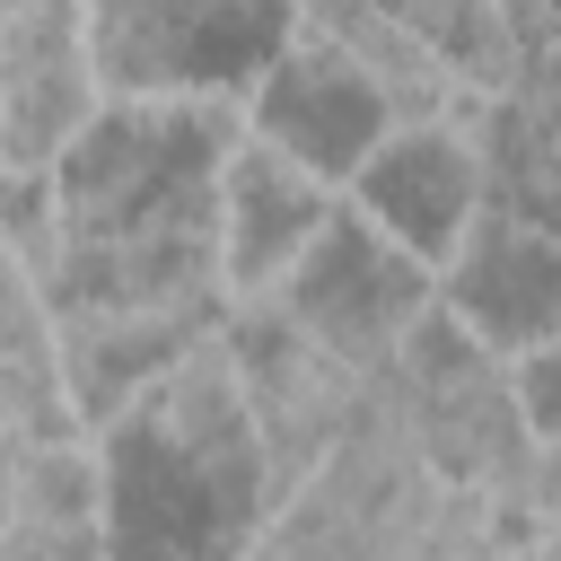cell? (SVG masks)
Returning a JSON list of instances; mask_svg holds the SVG:
<instances>
[{
	"label": "cell",
	"instance_id": "6da1fadb",
	"mask_svg": "<svg viewBox=\"0 0 561 561\" xmlns=\"http://www.w3.org/2000/svg\"><path fill=\"white\" fill-rule=\"evenodd\" d=\"M386 394L403 403V421H412V438H421V465H430L438 482H456L465 500H482V508H491V500L517 482V465L535 456V421H526V403H517L508 359L482 351L438 298H430V316L403 333Z\"/></svg>",
	"mask_w": 561,
	"mask_h": 561
},
{
	"label": "cell",
	"instance_id": "7a4b0ae2",
	"mask_svg": "<svg viewBox=\"0 0 561 561\" xmlns=\"http://www.w3.org/2000/svg\"><path fill=\"white\" fill-rule=\"evenodd\" d=\"M298 0H88L105 96H254Z\"/></svg>",
	"mask_w": 561,
	"mask_h": 561
},
{
	"label": "cell",
	"instance_id": "3957f363",
	"mask_svg": "<svg viewBox=\"0 0 561 561\" xmlns=\"http://www.w3.org/2000/svg\"><path fill=\"white\" fill-rule=\"evenodd\" d=\"M219 333H228V359H237V386H245V412H254V438L272 465V500H289L359 430V412L377 403L386 377L324 351L280 298H237Z\"/></svg>",
	"mask_w": 561,
	"mask_h": 561
},
{
	"label": "cell",
	"instance_id": "277c9868",
	"mask_svg": "<svg viewBox=\"0 0 561 561\" xmlns=\"http://www.w3.org/2000/svg\"><path fill=\"white\" fill-rule=\"evenodd\" d=\"M324 351H342L351 368H368V377H394V351H403V333L430 316V298H438V280H430V263L421 254H403L377 219H359L351 202L333 210V228L307 245V263L272 289Z\"/></svg>",
	"mask_w": 561,
	"mask_h": 561
},
{
	"label": "cell",
	"instance_id": "5b68a950",
	"mask_svg": "<svg viewBox=\"0 0 561 561\" xmlns=\"http://www.w3.org/2000/svg\"><path fill=\"white\" fill-rule=\"evenodd\" d=\"M430 280H438V307L500 359L561 342V237L526 228L500 202L473 210V228L447 245V263Z\"/></svg>",
	"mask_w": 561,
	"mask_h": 561
},
{
	"label": "cell",
	"instance_id": "8992f818",
	"mask_svg": "<svg viewBox=\"0 0 561 561\" xmlns=\"http://www.w3.org/2000/svg\"><path fill=\"white\" fill-rule=\"evenodd\" d=\"M245 131L254 140H272L280 158H298L307 175H324L333 193L368 167V149L394 131V114L377 105V88L324 44V35H289L280 44V61L254 79V96H245Z\"/></svg>",
	"mask_w": 561,
	"mask_h": 561
},
{
	"label": "cell",
	"instance_id": "52a82bcc",
	"mask_svg": "<svg viewBox=\"0 0 561 561\" xmlns=\"http://www.w3.org/2000/svg\"><path fill=\"white\" fill-rule=\"evenodd\" d=\"M342 202L359 210V219H377L403 254H421L430 272L447 263V245L473 228V210L491 202L482 193V149H473V131L447 114V123H394L377 149H368V167L342 184Z\"/></svg>",
	"mask_w": 561,
	"mask_h": 561
},
{
	"label": "cell",
	"instance_id": "ba28073f",
	"mask_svg": "<svg viewBox=\"0 0 561 561\" xmlns=\"http://www.w3.org/2000/svg\"><path fill=\"white\" fill-rule=\"evenodd\" d=\"M342 193L324 175H307L298 158H280L272 140H237L228 167H219V272H228V298H272L307 245L333 228Z\"/></svg>",
	"mask_w": 561,
	"mask_h": 561
},
{
	"label": "cell",
	"instance_id": "9c48e42d",
	"mask_svg": "<svg viewBox=\"0 0 561 561\" xmlns=\"http://www.w3.org/2000/svg\"><path fill=\"white\" fill-rule=\"evenodd\" d=\"M0 421H9V438H70L79 430L53 298L9 245H0Z\"/></svg>",
	"mask_w": 561,
	"mask_h": 561
},
{
	"label": "cell",
	"instance_id": "30bf717a",
	"mask_svg": "<svg viewBox=\"0 0 561 561\" xmlns=\"http://www.w3.org/2000/svg\"><path fill=\"white\" fill-rule=\"evenodd\" d=\"M307 35H324L368 88H377V105L394 114V123H447L456 114V79H447V61L412 35V26H394L377 0H351V9H333V18H316Z\"/></svg>",
	"mask_w": 561,
	"mask_h": 561
},
{
	"label": "cell",
	"instance_id": "8fae6325",
	"mask_svg": "<svg viewBox=\"0 0 561 561\" xmlns=\"http://www.w3.org/2000/svg\"><path fill=\"white\" fill-rule=\"evenodd\" d=\"M456 123L482 149V193L500 210H517L526 228L561 237V131L526 123L508 96H456Z\"/></svg>",
	"mask_w": 561,
	"mask_h": 561
},
{
	"label": "cell",
	"instance_id": "7c38bea8",
	"mask_svg": "<svg viewBox=\"0 0 561 561\" xmlns=\"http://www.w3.org/2000/svg\"><path fill=\"white\" fill-rule=\"evenodd\" d=\"M394 26H412L438 61H447V79L465 88V96H508L517 88V70L535 61L526 53V35H517V18H508V0H377Z\"/></svg>",
	"mask_w": 561,
	"mask_h": 561
},
{
	"label": "cell",
	"instance_id": "4fadbf2b",
	"mask_svg": "<svg viewBox=\"0 0 561 561\" xmlns=\"http://www.w3.org/2000/svg\"><path fill=\"white\" fill-rule=\"evenodd\" d=\"M9 526H105V447H96V430L18 447Z\"/></svg>",
	"mask_w": 561,
	"mask_h": 561
},
{
	"label": "cell",
	"instance_id": "5bb4252c",
	"mask_svg": "<svg viewBox=\"0 0 561 561\" xmlns=\"http://www.w3.org/2000/svg\"><path fill=\"white\" fill-rule=\"evenodd\" d=\"M0 245L35 280L61 272V184H53V167H0Z\"/></svg>",
	"mask_w": 561,
	"mask_h": 561
},
{
	"label": "cell",
	"instance_id": "9a60e30c",
	"mask_svg": "<svg viewBox=\"0 0 561 561\" xmlns=\"http://www.w3.org/2000/svg\"><path fill=\"white\" fill-rule=\"evenodd\" d=\"M482 517L500 535V561L508 552H535V543H561V438H535V456L517 465V482Z\"/></svg>",
	"mask_w": 561,
	"mask_h": 561
},
{
	"label": "cell",
	"instance_id": "2e32d148",
	"mask_svg": "<svg viewBox=\"0 0 561 561\" xmlns=\"http://www.w3.org/2000/svg\"><path fill=\"white\" fill-rule=\"evenodd\" d=\"M0 561H114L105 526H0Z\"/></svg>",
	"mask_w": 561,
	"mask_h": 561
},
{
	"label": "cell",
	"instance_id": "e0dca14e",
	"mask_svg": "<svg viewBox=\"0 0 561 561\" xmlns=\"http://www.w3.org/2000/svg\"><path fill=\"white\" fill-rule=\"evenodd\" d=\"M508 377H517V403H526L535 438H561V342H543V351L508 359Z\"/></svg>",
	"mask_w": 561,
	"mask_h": 561
},
{
	"label": "cell",
	"instance_id": "ac0fdd59",
	"mask_svg": "<svg viewBox=\"0 0 561 561\" xmlns=\"http://www.w3.org/2000/svg\"><path fill=\"white\" fill-rule=\"evenodd\" d=\"M333 9H351V0H298V26H316V18H333Z\"/></svg>",
	"mask_w": 561,
	"mask_h": 561
},
{
	"label": "cell",
	"instance_id": "d6986e66",
	"mask_svg": "<svg viewBox=\"0 0 561 561\" xmlns=\"http://www.w3.org/2000/svg\"><path fill=\"white\" fill-rule=\"evenodd\" d=\"M508 561H561V543H535V552H508Z\"/></svg>",
	"mask_w": 561,
	"mask_h": 561
},
{
	"label": "cell",
	"instance_id": "ffe728a7",
	"mask_svg": "<svg viewBox=\"0 0 561 561\" xmlns=\"http://www.w3.org/2000/svg\"><path fill=\"white\" fill-rule=\"evenodd\" d=\"M535 9H552V18H561V0H535Z\"/></svg>",
	"mask_w": 561,
	"mask_h": 561
}]
</instances>
